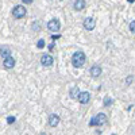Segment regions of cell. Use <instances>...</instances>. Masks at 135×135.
<instances>
[{"label": "cell", "instance_id": "cell-12", "mask_svg": "<svg viewBox=\"0 0 135 135\" xmlns=\"http://www.w3.org/2000/svg\"><path fill=\"white\" fill-rule=\"evenodd\" d=\"M0 51H2V57H3L4 60L8 58V57H9V54H11V50H9V47H7V46H2Z\"/></svg>", "mask_w": 135, "mask_h": 135}, {"label": "cell", "instance_id": "cell-3", "mask_svg": "<svg viewBox=\"0 0 135 135\" xmlns=\"http://www.w3.org/2000/svg\"><path fill=\"white\" fill-rule=\"evenodd\" d=\"M12 15L15 19H20V18H23L26 15V8L23 6H16L12 11Z\"/></svg>", "mask_w": 135, "mask_h": 135}, {"label": "cell", "instance_id": "cell-2", "mask_svg": "<svg viewBox=\"0 0 135 135\" xmlns=\"http://www.w3.org/2000/svg\"><path fill=\"white\" fill-rule=\"evenodd\" d=\"M107 122V116L104 114H99L96 115L95 118L91 119V122H89V126H101V124H104V123Z\"/></svg>", "mask_w": 135, "mask_h": 135}, {"label": "cell", "instance_id": "cell-19", "mask_svg": "<svg viewBox=\"0 0 135 135\" xmlns=\"http://www.w3.org/2000/svg\"><path fill=\"white\" fill-rule=\"evenodd\" d=\"M22 2H23L25 4H31V3H32V0H22Z\"/></svg>", "mask_w": 135, "mask_h": 135}, {"label": "cell", "instance_id": "cell-20", "mask_svg": "<svg viewBox=\"0 0 135 135\" xmlns=\"http://www.w3.org/2000/svg\"><path fill=\"white\" fill-rule=\"evenodd\" d=\"M128 2H130V3H134V2H135V0H128Z\"/></svg>", "mask_w": 135, "mask_h": 135}, {"label": "cell", "instance_id": "cell-4", "mask_svg": "<svg viewBox=\"0 0 135 135\" xmlns=\"http://www.w3.org/2000/svg\"><path fill=\"white\" fill-rule=\"evenodd\" d=\"M53 62H54V60H53V57H51L50 54H43L42 57H41V64L43 66H51Z\"/></svg>", "mask_w": 135, "mask_h": 135}, {"label": "cell", "instance_id": "cell-9", "mask_svg": "<svg viewBox=\"0 0 135 135\" xmlns=\"http://www.w3.org/2000/svg\"><path fill=\"white\" fill-rule=\"evenodd\" d=\"M89 73H91V76H92V77H99V76L101 74V68H100V66H97V65H95V66H92V68H91Z\"/></svg>", "mask_w": 135, "mask_h": 135}, {"label": "cell", "instance_id": "cell-14", "mask_svg": "<svg viewBox=\"0 0 135 135\" xmlns=\"http://www.w3.org/2000/svg\"><path fill=\"white\" fill-rule=\"evenodd\" d=\"M112 103H114V100H112L109 96H105V97H104V105H105V107H109Z\"/></svg>", "mask_w": 135, "mask_h": 135}, {"label": "cell", "instance_id": "cell-11", "mask_svg": "<svg viewBox=\"0 0 135 135\" xmlns=\"http://www.w3.org/2000/svg\"><path fill=\"white\" fill-rule=\"evenodd\" d=\"M73 7H74L76 11H81V9H84V7H85V0H76Z\"/></svg>", "mask_w": 135, "mask_h": 135}, {"label": "cell", "instance_id": "cell-18", "mask_svg": "<svg viewBox=\"0 0 135 135\" xmlns=\"http://www.w3.org/2000/svg\"><path fill=\"white\" fill-rule=\"evenodd\" d=\"M15 122V118L14 116H8L7 118V123H9V124H11V123H14Z\"/></svg>", "mask_w": 135, "mask_h": 135}, {"label": "cell", "instance_id": "cell-16", "mask_svg": "<svg viewBox=\"0 0 135 135\" xmlns=\"http://www.w3.org/2000/svg\"><path fill=\"white\" fill-rule=\"evenodd\" d=\"M37 46H38L39 49L45 47V41H43V39H39V41H38V43H37Z\"/></svg>", "mask_w": 135, "mask_h": 135}, {"label": "cell", "instance_id": "cell-10", "mask_svg": "<svg viewBox=\"0 0 135 135\" xmlns=\"http://www.w3.org/2000/svg\"><path fill=\"white\" fill-rule=\"evenodd\" d=\"M78 101H80L81 104H86L89 101V93L88 92H81L80 96H78Z\"/></svg>", "mask_w": 135, "mask_h": 135}, {"label": "cell", "instance_id": "cell-17", "mask_svg": "<svg viewBox=\"0 0 135 135\" xmlns=\"http://www.w3.org/2000/svg\"><path fill=\"white\" fill-rule=\"evenodd\" d=\"M32 28L35 30V31H39V22H37V23H34V25H32Z\"/></svg>", "mask_w": 135, "mask_h": 135}, {"label": "cell", "instance_id": "cell-6", "mask_svg": "<svg viewBox=\"0 0 135 135\" xmlns=\"http://www.w3.org/2000/svg\"><path fill=\"white\" fill-rule=\"evenodd\" d=\"M95 26H96V20H95L93 18H86V19L84 20V27H85V30L91 31V30L95 28Z\"/></svg>", "mask_w": 135, "mask_h": 135}, {"label": "cell", "instance_id": "cell-13", "mask_svg": "<svg viewBox=\"0 0 135 135\" xmlns=\"http://www.w3.org/2000/svg\"><path fill=\"white\" fill-rule=\"evenodd\" d=\"M78 96H80V89H78V86H73L70 89V97L72 99H77Z\"/></svg>", "mask_w": 135, "mask_h": 135}, {"label": "cell", "instance_id": "cell-5", "mask_svg": "<svg viewBox=\"0 0 135 135\" xmlns=\"http://www.w3.org/2000/svg\"><path fill=\"white\" fill-rule=\"evenodd\" d=\"M47 28L51 31V32H57L60 30V22L57 19H51L49 23H47Z\"/></svg>", "mask_w": 135, "mask_h": 135}, {"label": "cell", "instance_id": "cell-1", "mask_svg": "<svg viewBox=\"0 0 135 135\" xmlns=\"http://www.w3.org/2000/svg\"><path fill=\"white\" fill-rule=\"evenodd\" d=\"M85 62V54L83 51H76L72 55V64L74 68H81Z\"/></svg>", "mask_w": 135, "mask_h": 135}, {"label": "cell", "instance_id": "cell-8", "mask_svg": "<svg viewBox=\"0 0 135 135\" xmlns=\"http://www.w3.org/2000/svg\"><path fill=\"white\" fill-rule=\"evenodd\" d=\"M3 65H4L6 69H11V68H14V66H15V60H14L12 57H8V58L4 60Z\"/></svg>", "mask_w": 135, "mask_h": 135}, {"label": "cell", "instance_id": "cell-7", "mask_svg": "<svg viewBox=\"0 0 135 135\" xmlns=\"http://www.w3.org/2000/svg\"><path fill=\"white\" fill-rule=\"evenodd\" d=\"M58 123H60V116H58V115L53 114V115L49 116V124H50L51 127H57Z\"/></svg>", "mask_w": 135, "mask_h": 135}, {"label": "cell", "instance_id": "cell-15", "mask_svg": "<svg viewBox=\"0 0 135 135\" xmlns=\"http://www.w3.org/2000/svg\"><path fill=\"white\" fill-rule=\"evenodd\" d=\"M130 31L132 34H135V20H132L131 23H130Z\"/></svg>", "mask_w": 135, "mask_h": 135}]
</instances>
